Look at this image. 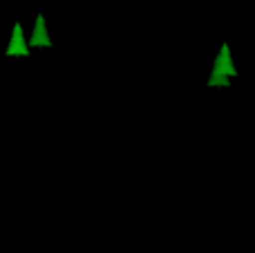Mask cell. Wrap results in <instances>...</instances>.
<instances>
[{"label": "cell", "instance_id": "obj_3", "mask_svg": "<svg viewBox=\"0 0 255 253\" xmlns=\"http://www.w3.org/2000/svg\"><path fill=\"white\" fill-rule=\"evenodd\" d=\"M29 47H52V38H49V34H47V25H45V18L40 16H36V25H34V31H31V36H29Z\"/></svg>", "mask_w": 255, "mask_h": 253}, {"label": "cell", "instance_id": "obj_4", "mask_svg": "<svg viewBox=\"0 0 255 253\" xmlns=\"http://www.w3.org/2000/svg\"><path fill=\"white\" fill-rule=\"evenodd\" d=\"M208 85H224V88H229L231 85V76L226 74H211V79H208Z\"/></svg>", "mask_w": 255, "mask_h": 253}, {"label": "cell", "instance_id": "obj_1", "mask_svg": "<svg viewBox=\"0 0 255 253\" xmlns=\"http://www.w3.org/2000/svg\"><path fill=\"white\" fill-rule=\"evenodd\" d=\"M27 54H29V43L25 40L22 25L16 22L11 29V40H9V47H7V56H27Z\"/></svg>", "mask_w": 255, "mask_h": 253}, {"label": "cell", "instance_id": "obj_2", "mask_svg": "<svg viewBox=\"0 0 255 253\" xmlns=\"http://www.w3.org/2000/svg\"><path fill=\"white\" fill-rule=\"evenodd\" d=\"M213 74H226V76H235V74H238L235 63H233V58H231V49H229V45H226V43L222 45L220 54H217V58H215Z\"/></svg>", "mask_w": 255, "mask_h": 253}]
</instances>
